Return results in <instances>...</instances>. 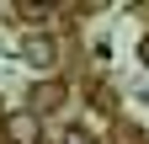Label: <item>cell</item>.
Here are the masks:
<instances>
[{
  "label": "cell",
  "mask_w": 149,
  "mask_h": 144,
  "mask_svg": "<svg viewBox=\"0 0 149 144\" xmlns=\"http://www.w3.org/2000/svg\"><path fill=\"white\" fill-rule=\"evenodd\" d=\"M64 144H91V139H85V134H69V139H64Z\"/></svg>",
  "instance_id": "5"
},
{
  "label": "cell",
  "mask_w": 149,
  "mask_h": 144,
  "mask_svg": "<svg viewBox=\"0 0 149 144\" xmlns=\"http://www.w3.org/2000/svg\"><path fill=\"white\" fill-rule=\"evenodd\" d=\"M139 64L149 69V32H144V38H139Z\"/></svg>",
  "instance_id": "4"
},
{
  "label": "cell",
  "mask_w": 149,
  "mask_h": 144,
  "mask_svg": "<svg viewBox=\"0 0 149 144\" xmlns=\"http://www.w3.org/2000/svg\"><path fill=\"white\" fill-rule=\"evenodd\" d=\"M59 101H64V85H59V80H43V85L32 91V107H27V112H32V117H43V112H53Z\"/></svg>",
  "instance_id": "3"
},
{
  "label": "cell",
  "mask_w": 149,
  "mask_h": 144,
  "mask_svg": "<svg viewBox=\"0 0 149 144\" xmlns=\"http://www.w3.org/2000/svg\"><path fill=\"white\" fill-rule=\"evenodd\" d=\"M0 128H6L11 144H37V139H43V123H37L32 112H6V123H0Z\"/></svg>",
  "instance_id": "1"
},
{
  "label": "cell",
  "mask_w": 149,
  "mask_h": 144,
  "mask_svg": "<svg viewBox=\"0 0 149 144\" xmlns=\"http://www.w3.org/2000/svg\"><path fill=\"white\" fill-rule=\"evenodd\" d=\"M22 59H27L32 69H43V75H48V69L59 64V48H53V38H27V43H22Z\"/></svg>",
  "instance_id": "2"
}]
</instances>
